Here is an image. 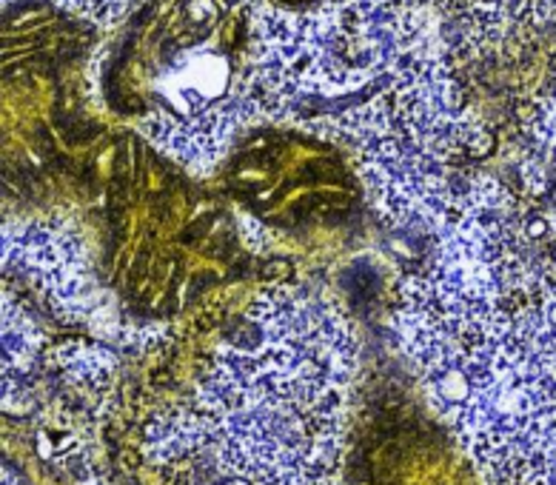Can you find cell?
Segmentation results:
<instances>
[{
	"mask_svg": "<svg viewBox=\"0 0 556 485\" xmlns=\"http://www.w3.org/2000/svg\"><path fill=\"white\" fill-rule=\"evenodd\" d=\"M394 325L482 485H556V205L468 183Z\"/></svg>",
	"mask_w": 556,
	"mask_h": 485,
	"instance_id": "cell-1",
	"label": "cell"
},
{
	"mask_svg": "<svg viewBox=\"0 0 556 485\" xmlns=\"http://www.w3.org/2000/svg\"><path fill=\"white\" fill-rule=\"evenodd\" d=\"M354 357L331 300L265 289L203 371L169 454L240 485H331L349 437Z\"/></svg>",
	"mask_w": 556,
	"mask_h": 485,
	"instance_id": "cell-2",
	"label": "cell"
},
{
	"mask_svg": "<svg viewBox=\"0 0 556 485\" xmlns=\"http://www.w3.org/2000/svg\"><path fill=\"white\" fill-rule=\"evenodd\" d=\"M109 103L188 160H212L220 106L237 78V37L223 0H157L111 57Z\"/></svg>",
	"mask_w": 556,
	"mask_h": 485,
	"instance_id": "cell-3",
	"label": "cell"
},
{
	"mask_svg": "<svg viewBox=\"0 0 556 485\" xmlns=\"http://www.w3.org/2000/svg\"><path fill=\"white\" fill-rule=\"evenodd\" d=\"M200 468H205V474L212 477V485H240V482H234V479H229V477H223V474H217V471H212L208 465H203V462H197ZM334 485V482H331Z\"/></svg>",
	"mask_w": 556,
	"mask_h": 485,
	"instance_id": "cell-4",
	"label": "cell"
},
{
	"mask_svg": "<svg viewBox=\"0 0 556 485\" xmlns=\"http://www.w3.org/2000/svg\"><path fill=\"white\" fill-rule=\"evenodd\" d=\"M274 4H280V6H308V4H314V0H274Z\"/></svg>",
	"mask_w": 556,
	"mask_h": 485,
	"instance_id": "cell-5",
	"label": "cell"
}]
</instances>
